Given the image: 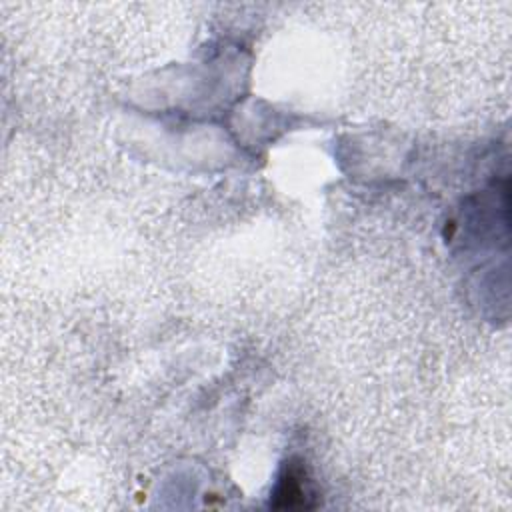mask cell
<instances>
[{"label":"cell","instance_id":"1","mask_svg":"<svg viewBox=\"0 0 512 512\" xmlns=\"http://www.w3.org/2000/svg\"><path fill=\"white\" fill-rule=\"evenodd\" d=\"M312 494L308 488V482L304 478V470L300 466H286V472L282 474L274 496L270 500L272 508H312L316 502H312Z\"/></svg>","mask_w":512,"mask_h":512}]
</instances>
